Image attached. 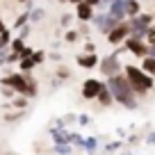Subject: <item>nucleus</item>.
Returning <instances> with one entry per match:
<instances>
[{"instance_id": "nucleus-32", "label": "nucleus", "mask_w": 155, "mask_h": 155, "mask_svg": "<svg viewBox=\"0 0 155 155\" xmlns=\"http://www.w3.org/2000/svg\"><path fill=\"white\" fill-rule=\"evenodd\" d=\"M48 59H53V62H62V53H57V50H55V53H48Z\"/></svg>"}, {"instance_id": "nucleus-2", "label": "nucleus", "mask_w": 155, "mask_h": 155, "mask_svg": "<svg viewBox=\"0 0 155 155\" xmlns=\"http://www.w3.org/2000/svg\"><path fill=\"white\" fill-rule=\"evenodd\" d=\"M123 71H126V80L130 82L132 91L137 94V96H144V94H148L150 89H153V78L148 75V73L141 71V66H132V64H126L123 66Z\"/></svg>"}, {"instance_id": "nucleus-36", "label": "nucleus", "mask_w": 155, "mask_h": 155, "mask_svg": "<svg viewBox=\"0 0 155 155\" xmlns=\"http://www.w3.org/2000/svg\"><path fill=\"white\" fill-rule=\"evenodd\" d=\"M84 48H87V53H89V55H94V53H96V46H94L91 41H87V44H84Z\"/></svg>"}, {"instance_id": "nucleus-28", "label": "nucleus", "mask_w": 155, "mask_h": 155, "mask_svg": "<svg viewBox=\"0 0 155 155\" xmlns=\"http://www.w3.org/2000/svg\"><path fill=\"white\" fill-rule=\"evenodd\" d=\"M71 21H73L71 14H64L62 18H59V25H62V28H68V25H71Z\"/></svg>"}, {"instance_id": "nucleus-5", "label": "nucleus", "mask_w": 155, "mask_h": 155, "mask_svg": "<svg viewBox=\"0 0 155 155\" xmlns=\"http://www.w3.org/2000/svg\"><path fill=\"white\" fill-rule=\"evenodd\" d=\"M91 23L96 25V28L101 30L105 37L112 32V30H116L119 25H121V23H119V21H116L112 14H107V12H103V14H94V21H91Z\"/></svg>"}, {"instance_id": "nucleus-27", "label": "nucleus", "mask_w": 155, "mask_h": 155, "mask_svg": "<svg viewBox=\"0 0 155 155\" xmlns=\"http://www.w3.org/2000/svg\"><path fill=\"white\" fill-rule=\"evenodd\" d=\"M144 41H146L148 46H155V25L148 30V34H146V39H144Z\"/></svg>"}, {"instance_id": "nucleus-43", "label": "nucleus", "mask_w": 155, "mask_h": 155, "mask_svg": "<svg viewBox=\"0 0 155 155\" xmlns=\"http://www.w3.org/2000/svg\"><path fill=\"white\" fill-rule=\"evenodd\" d=\"M16 2H28V0H16Z\"/></svg>"}, {"instance_id": "nucleus-1", "label": "nucleus", "mask_w": 155, "mask_h": 155, "mask_svg": "<svg viewBox=\"0 0 155 155\" xmlns=\"http://www.w3.org/2000/svg\"><path fill=\"white\" fill-rule=\"evenodd\" d=\"M107 89L112 91V98H114V103H121L126 110H137L139 107V101H137V94L132 91L130 82L126 80V75L123 73H119V75H112L105 80Z\"/></svg>"}, {"instance_id": "nucleus-14", "label": "nucleus", "mask_w": 155, "mask_h": 155, "mask_svg": "<svg viewBox=\"0 0 155 155\" xmlns=\"http://www.w3.org/2000/svg\"><path fill=\"white\" fill-rule=\"evenodd\" d=\"M98 103H101L103 107H110L112 103H114V98H112V91L107 89V84H103V89H101V94H98V98H96Z\"/></svg>"}, {"instance_id": "nucleus-10", "label": "nucleus", "mask_w": 155, "mask_h": 155, "mask_svg": "<svg viewBox=\"0 0 155 155\" xmlns=\"http://www.w3.org/2000/svg\"><path fill=\"white\" fill-rule=\"evenodd\" d=\"M75 18L82 21V23H91V21H94V7H89L87 2L75 5Z\"/></svg>"}, {"instance_id": "nucleus-4", "label": "nucleus", "mask_w": 155, "mask_h": 155, "mask_svg": "<svg viewBox=\"0 0 155 155\" xmlns=\"http://www.w3.org/2000/svg\"><path fill=\"white\" fill-rule=\"evenodd\" d=\"M123 50V48H121ZM121 50H114V53H110V55H105V57L101 59V71L105 73V80L107 78H112V75H119L121 73V62H119V55H121Z\"/></svg>"}, {"instance_id": "nucleus-30", "label": "nucleus", "mask_w": 155, "mask_h": 155, "mask_svg": "<svg viewBox=\"0 0 155 155\" xmlns=\"http://www.w3.org/2000/svg\"><path fill=\"white\" fill-rule=\"evenodd\" d=\"M32 55H34V50L30 48V46H25L23 53H21V59H28V57H32Z\"/></svg>"}, {"instance_id": "nucleus-12", "label": "nucleus", "mask_w": 155, "mask_h": 155, "mask_svg": "<svg viewBox=\"0 0 155 155\" xmlns=\"http://www.w3.org/2000/svg\"><path fill=\"white\" fill-rule=\"evenodd\" d=\"M141 14V5L139 0H126V21L135 18V16Z\"/></svg>"}, {"instance_id": "nucleus-22", "label": "nucleus", "mask_w": 155, "mask_h": 155, "mask_svg": "<svg viewBox=\"0 0 155 155\" xmlns=\"http://www.w3.org/2000/svg\"><path fill=\"white\" fill-rule=\"evenodd\" d=\"M78 39H80L78 30H66V34H64V41H66V44H75Z\"/></svg>"}, {"instance_id": "nucleus-33", "label": "nucleus", "mask_w": 155, "mask_h": 155, "mask_svg": "<svg viewBox=\"0 0 155 155\" xmlns=\"http://www.w3.org/2000/svg\"><path fill=\"white\" fill-rule=\"evenodd\" d=\"M89 121H91V119H89V114H80V116H78V123H80V126H87Z\"/></svg>"}, {"instance_id": "nucleus-9", "label": "nucleus", "mask_w": 155, "mask_h": 155, "mask_svg": "<svg viewBox=\"0 0 155 155\" xmlns=\"http://www.w3.org/2000/svg\"><path fill=\"white\" fill-rule=\"evenodd\" d=\"M107 14H112L119 23L126 21V0H114L110 7H107Z\"/></svg>"}, {"instance_id": "nucleus-44", "label": "nucleus", "mask_w": 155, "mask_h": 155, "mask_svg": "<svg viewBox=\"0 0 155 155\" xmlns=\"http://www.w3.org/2000/svg\"><path fill=\"white\" fill-rule=\"evenodd\" d=\"M139 2H141V0H139Z\"/></svg>"}, {"instance_id": "nucleus-19", "label": "nucleus", "mask_w": 155, "mask_h": 155, "mask_svg": "<svg viewBox=\"0 0 155 155\" xmlns=\"http://www.w3.org/2000/svg\"><path fill=\"white\" fill-rule=\"evenodd\" d=\"M18 66H21V73H28V71H32L37 64H34V59H32V57H28V59H21Z\"/></svg>"}, {"instance_id": "nucleus-7", "label": "nucleus", "mask_w": 155, "mask_h": 155, "mask_svg": "<svg viewBox=\"0 0 155 155\" xmlns=\"http://www.w3.org/2000/svg\"><path fill=\"white\" fill-rule=\"evenodd\" d=\"M123 48L130 50L135 57H141V59L148 55V44H146V41H141V39H132V37H128L126 41H123Z\"/></svg>"}, {"instance_id": "nucleus-40", "label": "nucleus", "mask_w": 155, "mask_h": 155, "mask_svg": "<svg viewBox=\"0 0 155 155\" xmlns=\"http://www.w3.org/2000/svg\"><path fill=\"white\" fill-rule=\"evenodd\" d=\"M146 57H155V46H148V55Z\"/></svg>"}, {"instance_id": "nucleus-15", "label": "nucleus", "mask_w": 155, "mask_h": 155, "mask_svg": "<svg viewBox=\"0 0 155 155\" xmlns=\"http://www.w3.org/2000/svg\"><path fill=\"white\" fill-rule=\"evenodd\" d=\"M141 71L148 73L150 78H155V57H144L141 59Z\"/></svg>"}, {"instance_id": "nucleus-26", "label": "nucleus", "mask_w": 155, "mask_h": 155, "mask_svg": "<svg viewBox=\"0 0 155 155\" xmlns=\"http://www.w3.org/2000/svg\"><path fill=\"white\" fill-rule=\"evenodd\" d=\"M48 57V55L44 53V50H34V55H32V59H34V64H41L44 59Z\"/></svg>"}, {"instance_id": "nucleus-35", "label": "nucleus", "mask_w": 155, "mask_h": 155, "mask_svg": "<svg viewBox=\"0 0 155 155\" xmlns=\"http://www.w3.org/2000/svg\"><path fill=\"white\" fill-rule=\"evenodd\" d=\"M14 89H9V87H2V96H7V98H14Z\"/></svg>"}, {"instance_id": "nucleus-29", "label": "nucleus", "mask_w": 155, "mask_h": 155, "mask_svg": "<svg viewBox=\"0 0 155 155\" xmlns=\"http://www.w3.org/2000/svg\"><path fill=\"white\" fill-rule=\"evenodd\" d=\"M57 78H59V80H66V78H71V71H68V68H59Z\"/></svg>"}, {"instance_id": "nucleus-16", "label": "nucleus", "mask_w": 155, "mask_h": 155, "mask_svg": "<svg viewBox=\"0 0 155 155\" xmlns=\"http://www.w3.org/2000/svg\"><path fill=\"white\" fill-rule=\"evenodd\" d=\"M80 148L87 150V153H94V150L98 148V139H96V137H84L82 144H80Z\"/></svg>"}, {"instance_id": "nucleus-18", "label": "nucleus", "mask_w": 155, "mask_h": 155, "mask_svg": "<svg viewBox=\"0 0 155 155\" xmlns=\"http://www.w3.org/2000/svg\"><path fill=\"white\" fill-rule=\"evenodd\" d=\"M28 23H30V12H23V14H21L18 18L14 21V30H21V28H25Z\"/></svg>"}, {"instance_id": "nucleus-42", "label": "nucleus", "mask_w": 155, "mask_h": 155, "mask_svg": "<svg viewBox=\"0 0 155 155\" xmlns=\"http://www.w3.org/2000/svg\"><path fill=\"white\" fill-rule=\"evenodd\" d=\"M57 2H62V5H64V2H71V0H57Z\"/></svg>"}, {"instance_id": "nucleus-31", "label": "nucleus", "mask_w": 155, "mask_h": 155, "mask_svg": "<svg viewBox=\"0 0 155 155\" xmlns=\"http://www.w3.org/2000/svg\"><path fill=\"white\" fill-rule=\"evenodd\" d=\"M78 34H80V37H84V34H87V37H89V23H82V25H80Z\"/></svg>"}, {"instance_id": "nucleus-17", "label": "nucleus", "mask_w": 155, "mask_h": 155, "mask_svg": "<svg viewBox=\"0 0 155 155\" xmlns=\"http://www.w3.org/2000/svg\"><path fill=\"white\" fill-rule=\"evenodd\" d=\"M44 18H46V9L44 7H34V9L30 12V23H41Z\"/></svg>"}, {"instance_id": "nucleus-13", "label": "nucleus", "mask_w": 155, "mask_h": 155, "mask_svg": "<svg viewBox=\"0 0 155 155\" xmlns=\"http://www.w3.org/2000/svg\"><path fill=\"white\" fill-rule=\"evenodd\" d=\"M50 137H53L55 144H68V130H64V128H50Z\"/></svg>"}, {"instance_id": "nucleus-39", "label": "nucleus", "mask_w": 155, "mask_h": 155, "mask_svg": "<svg viewBox=\"0 0 155 155\" xmlns=\"http://www.w3.org/2000/svg\"><path fill=\"white\" fill-rule=\"evenodd\" d=\"M7 30H9V28H7V25H5V23H2V18H0V34H5V32H7Z\"/></svg>"}, {"instance_id": "nucleus-25", "label": "nucleus", "mask_w": 155, "mask_h": 155, "mask_svg": "<svg viewBox=\"0 0 155 155\" xmlns=\"http://www.w3.org/2000/svg\"><path fill=\"white\" fill-rule=\"evenodd\" d=\"M30 32H32V23H28L25 28H21V30H18V39H23V41H25Z\"/></svg>"}, {"instance_id": "nucleus-6", "label": "nucleus", "mask_w": 155, "mask_h": 155, "mask_svg": "<svg viewBox=\"0 0 155 155\" xmlns=\"http://www.w3.org/2000/svg\"><path fill=\"white\" fill-rule=\"evenodd\" d=\"M103 84L105 82H101V80H96V78H87V80L82 82V98L96 101L98 94H101V89H103Z\"/></svg>"}, {"instance_id": "nucleus-11", "label": "nucleus", "mask_w": 155, "mask_h": 155, "mask_svg": "<svg viewBox=\"0 0 155 155\" xmlns=\"http://www.w3.org/2000/svg\"><path fill=\"white\" fill-rule=\"evenodd\" d=\"M78 64H80L82 68H94V66L101 64V59H98L96 53H94V55H78Z\"/></svg>"}, {"instance_id": "nucleus-41", "label": "nucleus", "mask_w": 155, "mask_h": 155, "mask_svg": "<svg viewBox=\"0 0 155 155\" xmlns=\"http://www.w3.org/2000/svg\"><path fill=\"white\" fill-rule=\"evenodd\" d=\"M71 2L73 5H80V2H84V0H71Z\"/></svg>"}, {"instance_id": "nucleus-8", "label": "nucleus", "mask_w": 155, "mask_h": 155, "mask_svg": "<svg viewBox=\"0 0 155 155\" xmlns=\"http://www.w3.org/2000/svg\"><path fill=\"white\" fill-rule=\"evenodd\" d=\"M128 37H130V25H128V21H123L116 30H112V32L107 34V41H110L112 46H123V41H126Z\"/></svg>"}, {"instance_id": "nucleus-38", "label": "nucleus", "mask_w": 155, "mask_h": 155, "mask_svg": "<svg viewBox=\"0 0 155 155\" xmlns=\"http://www.w3.org/2000/svg\"><path fill=\"white\" fill-rule=\"evenodd\" d=\"M146 144H150V146L155 144V132H150V135H148V139H146Z\"/></svg>"}, {"instance_id": "nucleus-20", "label": "nucleus", "mask_w": 155, "mask_h": 155, "mask_svg": "<svg viewBox=\"0 0 155 155\" xmlns=\"http://www.w3.org/2000/svg\"><path fill=\"white\" fill-rule=\"evenodd\" d=\"M12 53H23V48H25V41H23V39H18V37H16V39H12Z\"/></svg>"}, {"instance_id": "nucleus-24", "label": "nucleus", "mask_w": 155, "mask_h": 155, "mask_svg": "<svg viewBox=\"0 0 155 155\" xmlns=\"http://www.w3.org/2000/svg\"><path fill=\"white\" fill-rule=\"evenodd\" d=\"M14 107H18V110H25V105H28V98L25 96H14V103H12Z\"/></svg>"}, {"instance_id": "nucleus-37", "label": "nucleus", "mask_w": 155, "mask_h": 155, "mask_svg": "<svg viewBox=\"0 0 155 155\" xmlns=\"http://www.w3.org/2000/svg\"><path fill=\"white\" fill-rule=\"evenodd\" d=\"M84 2H87L89 7H98V5H101V0H84Z\"/></svg>"}, {"instance_id": "nucleus-3", "label": "nucleus", "mask_w": 155, "mask_h": 155, "mask_svg": "<svg viewBox=\"0 0 155 155\" xmlns=\"http://www.w3.org/2000/svg\"><path fill=\"white\" fill-rule=\"evenodd\" d=\"M153 18H155L153 14H139V16H135V18H130L128 21V25H130V37L144 41L148 30L153 28Z\"/></svg>"}, {"instance_id": "nucleus-23", "label": "nucleus", "mask_w": 155, "mask_h": 155, "mask_svg": "<svg viewBox=\"0 0 155 155\" xmlns=\"http://www.w3.org/2000/svg\"><path fill=\"white\" fill-rule=\"evenodd\" d=\"M82 139H84V137L80 135V132H68V144H78V146H80Z\"/></svg>"}, {"instance_id": "nucleus-21", "label": "nucleus", "mask_w": 155, "mask_h": 155, "mask_svg": "<svg viewBox=\"0 0 155 155\" xmlns=\"http://www.w3.org/2000/svg\"><path fill=\"white\" fill-rule=\"evenodd\" d=\"M53 150H55V153H57V155H71V144H55L53 146Z\"/></svg>"}, {"instance_id": "nucleus-34", "label": "nucleus", "mask_w": 155, "mask_h": 155, "mask_svg": "<svg viewBox=\"0 0 155 155\" xmlns=\"http://www.w3.org/2000/svg\"><path fill=\"white\" fill-rule=\"evenodd\" d=\"M121 146H123V144H121V141H112V144H110V146H107V148H105V150H107V153H112V150H116V148H121Z\"/></svg>"}]
</instances>
